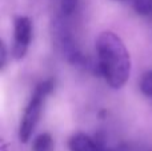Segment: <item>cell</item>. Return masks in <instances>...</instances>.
Wrapping results in <instances>:
<instances>
[{
  "instance_id": "cell-5",
  "label": "cell",
  "mask_w": 152,
  "mask_h": 151,
  "mask_svg": "<svg viewBox=\"0 0 152 151\" xmlns=\"http://www.w3.org/2000/svg\"><path fill=\"white\" fill-rule=\"evenodd\" d=\"M34 151H53V141L50 134H40L34 142Z\"/></svg>"
},
{
  "instance_id": "cell-6",
  "label": "cell",
  "mask_w": 152,
  "mask_h": 151,
  "mask_svg": "<svg viewBox=\"0 0 152 151\" xmlns=\"http://www.w3.org/2000/svg\"><path fill=\"white\" fill-rule=\"evenodd\" d=\"M134 8L139 15H151L152 13V0H134Z\"/></svg>"
},
{
  "instance_id": "cell-8",
  "label": "cell",
  "mask_w": 152,
  "mask_h": 151,
  "mask_svg": "<svg viewBox=\"0 0 152 151\" xmlns=\"http://www.w3.org/2000/svg\"><path fill=\"white\" fill-rule=\"evenodd\" d=\"M77 7V0H61V11L64 15H71Z\"/></svg>"
},
{
  "instance_id": "cell-9",
  "label": "cell",
  "mask_w": 152,
  "mask_h": 151,
  "mask_svg": "<svg viewBox=\"0 0 152 151\" xmlns=\"http://www.w3.org/2000/svg\"><path fill=\"white\" fill-rule=\"evenodd\" d=\"M5 60H7V52H5V45L4 43H0V67L5 66Z\"/></svg>"
},
{
  "instance_id": "cell-1",
  "label": "cell",
  "mask_w": 152,
  "mask_h": 151,
  "mask_svg": "<svg viewBox=\"0 0 152 151\" xmlns=\"http://www.w3.org/2000/svg\"><path fill=\"white\" fill-rule=\"evenodd\" d=\"M96 52L100 74L112 88H121L131 75V58L123 40L111 31L102 32L96 40Z\"/></svg>"
},
{
  "instance_id": "cell-4",
  "label": "cell",
  "mask_w": 152,
  "mask_h": 151,
  "mask_svg": "<svg viewBox=\"0 0 152 151\" xmlns=\"http://www.w3.org/2000/svg\"><path fill=\"white\" fill-rule=\"evenodd\" d=\"M71 151H99L100 144L86 134H76L68 142Z\"/></svg>"
},
{
  "instance_id": "cell-7",
  "label": "cell",
  "mask_w": 152,
  "mask_h": 151,
  "mask_svg": "<svg viewBox=\"0 0 152 151\" xmlns=\"http://www.w3.org/2000/svg\"><path fill=\"white\" fill-rule=\"evenodd\" d=\"M140 90L144 95L152 96V71H148L143 75L140 80Z\"/></svg>"
},
{
  "instance_id": "cell-10",
  "label": "cell",
  "mask_w": 152,
  "mask_h": 151,
  "mask_svg": "<svg viewBox=\"0 0 152 151\" xmlns=\"http://www.w3.org/2000/svg\"><path fill=\"white\" fill-rule=\"evenodd\" d=\"M99 151H111V150L105 149V147H103V146H102V144H100V149H99Z\"/></svg>"
},
{
  "instance_id": "cell-2",
  "label": "cell",
  "mask_w": 152,
  "mask_h": 151,
  "mask_svg": "<svg viewBox=\"0 0 152 151\" xmlns=\"http://www.w3.org/2000/svg\"><path fill=\"white\" fill-rule=\"evenodd\" d=\"M52 88L53 83L51 80H45L35 88L34 94H32L31 99H29L28 104L26 107V111H24V115L20 122V127H19V139H20V142L27 143L31 139L32 134H34L35 128L39 123L43 106H44V100L48 94L52 91Z\"/></svg>"
},
{
  "instance_id": "cell-3",
  "label": "cell",
  "mask_w": 152,
  "mask_h": 151,
  "mask_svg": "<svg viewBox=\"0 0 152 151\" xmlns=\"http://www.w3.org/2000/svg\"><path fill=\"white\" fill-rule=\"evenodd\" d=\"M32 37V24L26 16H20L15 21V42H13V56L23 59L28 51Z\"/></svg>"
}]
</instances>
